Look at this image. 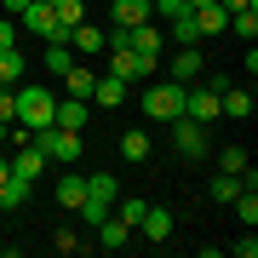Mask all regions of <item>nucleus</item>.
Returning a JSON list of instances; mask_svg holds the SVG:
<instances>
[{
	"label": "nucleus",
	"instance_id": "obj_12",
	"mask_svg": "<svg viewBox=\"0 0 258 258\" xmlns=\"http://www.w3.org/2000/svg\"><path fill=\"white\" fill-rule=\"evenodd\" d=\"M126 46H132V52H144V57H161L166 35L155 29V18H149V23H138V29H126Z\"/></svg>",
	"mask_w": 258,
	"mask_h": 258
},
{
	"label": "nucleus",
	"instance_id": "obj_9",
	"mask_svg": "<svg viewBox=\"0 0 258 258\" xmlns=\"http://www.w3.org/2000/svg\"><path fill=\"white\" fill-rule=\"evenodd\" d=\"M86 103H92V109H120V103H126V81H120V75H98Z\"/></svg>",
	"mask_w": 258,
	"mask_h": 258
},
{
	"label": "nucleus",
	"instance_id": "obj_14",
	"mask_svg": "<svg viewBox=\"0 0 258 258\" xmlns=\"http://www.w3.org/2000/svg\"><path fill=\"white\" fill-rule=\"evenodd\" d=\"M218 115H235V120H247V115H252V92L230 81V86L218 92Z\"/></svg>",
	"mask_w": 258,
	"mask_h": 258
},
{
	"label": "nucleus",
	"instance_id": "obj_2",
	"mask_svg": "<svg viewBox=\"0 0 258 258\" xmlns=\"http://www.w3.org/2000/svg\"><path fill=\"white\" fill-rule=\"evenodd\" d=\"M144 115L155 120V126L178 120V115H184V86H178V81H155V86L144 92Z\"/></svg>",
	"mask_w": 258,
	"mask_h": 258
},
{
	"label": "nucleus",
	"instance_id": "obj_31",
	"mask_svg": "<svg viewBox=\"0 0 258 258\" xmlns=\"http://www.w3.org/2000/svg\"><path fill=\"white\" fill-rule=\"evenodd\" d=\"M230 29H235L241 40H252L258 35V12H230Z\"/></svg>",
	"mask_w": 258,
	"mask_h": 258
},
{
	"label": "nucleus",
	"instance_id": "obj_1",
	"mask_svg": "<svg viewBox=\"0 0 258 258\" xmlns=\"http://www.w3.org/2000/svg\"><path fill=\"white\" fill-rule=\"evenodd\" d=\"M115 195H120V184H115L109 172H98V178H86V195H81V207H75V212H81V224H92V230H98V224L109 218V207H115Z\"/></svg>",
	"mask_w": 258,
	"mask_h": 258
},
{
	"label": "nucleus",
	"instance_id": "obj_24",
	"mask_svg": "<svg viewBox=\"0 0 258 258\" xmlns=\"http://www.w3.org/2000/svg\"><path fill=\"white\" fill-rule=\"evenodd\" d=\"M241 189H247V184H241L235 172H218V178H212V184H207V195H212V201H235Z\"/></svg>",
	"mask_w": 258,
	"mask_h": 258
},
{
	"label": "nucleus",
	"instance_id": "obj_3",
	"mask_svg": "<svg viewBox=\"0 0 258 258\" xmlns=\"http://www.w3.org/2000/svg\"><path fill=\"white\" fill-rule=\"evenodd\" d=\"M40 149L46 161H57V166H69V161H81V132H69V126H40L35 138H29Z\"/></svg>",
	"mask_w": 258,
	"mask_h": 258
},
{
	"label": "nucleus",
	"instance_id": "obj_11",
	"mask_svg": "<svg viewBox=\"0 0 258 258\" xmlns=\"http://www.w3.org/2000/svg\"><path fill=\"white\" fill-rule=\"evenodd\" d=\"M57 81H63V98H81V103H86V98H92V81H98V75L86 69L81 57H75V63H69L63 75H57Z\"/></svg>",
	"mask_w": 258,
	"mask_h": 258
},
{
	"label": "nucleus",
	"instance_id": "obj_39",
	"mask_svg": "<svg viewBox=\"0 0 258 258\" xmlns=\"http://www.w3.org/2000/svg\"><path fill=\"white\" fill-rule=\"evenodd\" d=\"M0 144H6V126H0Z\"/></svg>",
	"mask_w": 258,
	"mask_h": 258
},
{
	"label": "nucleus",
	"instance_id": "obj_15",
	"mask_svg": "<svg viewBox=\"0 0 258 258\" xmlns=\"http://www.w3.org/2000/svg\"><path fill=\"white\" fill-rule=\"evenodd\" d=\"M138 235H144V241H166V235H172V212H166V207H144Z\"/></svg>",
	"mask_w": 258,
	"mask_h": 258
},
{
	"label": "nucleus",
	"instance_id": "obj_17",
	"mask_svg": "<svg viewBox=\"0 0 258 258\" xmlns=\"http://www.w3.org/2000/svg\"><path fill=\"white\" fill-rule=\"evenodd\" d=\"M86 115H92V103H81V98H63V103H57V115H52V126H69V132H81V126H86Z\"/></svg>",
	"mask_w": 258,
	"mask_h": 258
},
{
	"label": "nucleus",
	"instance_id": "obj_25",
	"mask_svg": "<svg viewBox=\"0 0 258 258\" xmlns=\"http://www.w3.org/2000/svg\"><path fill=\"white\" fill-rule=\"evenodd\" d=\"M120 155H126V161H149V132H144V126H132L126 138H120Z\"/></svg>",
	"mask_w": 258,
	"mask_h": 258
},
{
	"label": "nucleus",
	"instance_id": "obj_23",
	"mask_svg": "<svg viewBox=\"0 0 258 258\" xmlns=\"http://www.w3.org/2000/svg\"><path fill=\"white\" fill-rule=\"evenodd\" d=\"M172 40H178V46H201V29H195V12H178V18H172Z\"/></svg>",
	"mask_w": 258,
	"mask_h": 258
},
{
	"label": "nucleus",
	"instance_id": "obj_13",
	"mask_svg": "<svg viewBox=\"0 0 258 258\" xmlns=\"http://www.w3.org/2000/svg\"><path fill=\"white\" fill-rule=\"evenodd\" d=\"M63 40H69V52H75V57H92V52H103V29H92V23H75Z\"/></svg>",
	"mask_w": 258,
	"mask_h": 258
},
{
	"label": "nucleus",
	"instance_id": "obj_5",
	"mask_svg": "<svg viewBox=\"0 0 258 258\" xmlns=\"http://www.w3.org/2000/svg\"><path fill=\"white\" fill-rule=\"evenodd\" d=\"M109 75H120V81H149V75H155V57H144V52H132L126 40H120V46H109Z\"/></svg>",
	"mask_w": 258,
	"mask_h": 258
},
{
	"label": "nucleus",
	"instance_id": "obj_7",
	"mask_svg": "<svg viewBox=\"0 0 258 258\" xmlns=\"http://www.w3.org/2000/svg\"><path fill=\"white\" fill-rule=\"evenodd\" d=\"M184 115L189 120H201V126H212V120H218V92H212V86H184Z\"/></svg>",
	"mask_w": 258,
	"mask_h": 258
},
{
	"label": "nucleus",
	"instance_id": "obj_37",
	"mask_svg": "<svg viewBox=\"0 0 258 258\" xmlns=\"http://www.w3.org/2000/svg\"><path fill=\"white\" fill-rule=\"evenodd\" d=\"M12 172V155H6V149H0V178H6Z\"/></svg>",
	"mask_w": 258,
	"mask_h": 258
},
{
	"label": "nucleus",
	"instance_id": "obj_33",
	"mask_svg": "<svg viewBox=\"0 0 258 258\" xmlns=\"http://www.w3.org/2000/svg\"><path fill=\"white\" fill-rule=\"evenodd\" d=\"M149 12H155V18H178V12H189L184 0H149Z\"/></svg>",
	"mask_w": 258,
	"mask_h": 258
},
{
	"label": "nucleus",
	"instance_id": "obj_18",
	"mask_svg": "<svg viewBox=\"0 0 258 258\" xmlns=\"http://www.w3.org/2000/svg\"><path fill=\"white\" fill-rule=\"evenodd\" d=\"M12 172H23V178H40V172H46V155H40L35 144H18V149H12Z\"/></svg>",
	"mask_w": 258,
	"mask_h": 258
},
{
	"label": "nucleus",
	"instance_id": "obj_35",
	"mask_svg": "<svg viewBox=\"0 0 258 258\" xmlns=\"http://www.w3.org/2000/svg\"><path fill=\"white\" fill-rule=\"evenodd\" d=\"M6 46H18V29H12L6 18H0V52H6Z\"/></svg>",
	"mask_w": 258,
	"mask_h": 258
},
{
	"label": "nucleus",
	"instance_id": "obj_29",
	"mask_svg": "<svg viewBox=\"0 0 258 258\" xmlns=\"http://www.w3.org/2000/svg\"><path fill=\"white\" fill-rule=\"evenodd\" d=\"M230 207H235V218H241V224H247V230H252V224H258V195H252V184H247V189H241V195H235V201H230Z\"/></svg>",
	"mask_w": 258,
	"mask_h": 258
},
{
	"label": "nucleus",
	"instance_id": "obj_32",
	"mask_svg": "<svg viewBox=\"0 0 258 258\" xmlns=\"http://www.w3.org/2000/svg\"><path fill=\"white\" fill-rule=\"evenodd\" d=\"M18 120V86H0V126Z\"/></svg>",
	"mask_w": 258,
	"mask_h": 258
},
{
	"label": "nucleus",
	"instance_id": "obj_8",
	"mask_svg": "<svg viewBox=\"0 0 258 258\" xmlns=\"http://www.w3.org/2000/svg\"><path fill=\"white\" fill-rule=\"evenodd\" d=\"M23 23L35 29L40 40H63V23H57V12H52V0H29V6H23Z\"/></svg>",
	"mask_w": 258,
	"mask_h": 258
},
{
	"label": "nucleus",
	"instance_id": "obj_26",
	"mask_svg": "<svg viewBox=\"0 0 258 258\" xmlns=\"http://www.w3.org/2000/svg\"><path fill=\"white\" fill-rule=\"evenodd\" d=\"M218 172H235L241 178V172H247V149H241V144H224L218 149Z\"/></svg>",
	"mask_w": 258,
	"mask_h": 258
},
{
	"label": "nucleus",
	"instance_id": "obj_6",
	"mask_svg": "<svg viewBox=\"0 0 258 258\" xmlns=\"http://www.w3.org/2000/svg\"><path fill=\"white\" fill-rule=\"evenodd\" d=\"M166 132H172V149H178V155H184V161L207 155V126H201V120L178 115V120H166Z\"/></svg>",
	"mask_w": 258,
	"mask_h": 258
},
{
	"label": "nucleus",
	"instance_id": "obj_16",
	"mask_svg": "<svg viewBox=\"0 0 258 258\" xmlns=\"http://www.w3.org/2000/svg\"><path fill=\"white\" fill-rule=\"evenodd\" d=\"M115 29H138V23H149L155 12H149V0H115Z\"/></svg>",
	"mask_w": 258,
	"mask_h": 258
},
{
	"label": "nucleus",
	"instance_id": "obj_38",
	"mask_svg": "<svg viewBox=\"0 0 258 258\" xmlns=\"http://www.w3.org/2000/svg\"><path fill=\"white\" fill-rule=\"evenodd\" d=\"M23 6H29V0H6V12H23Z\"/></svg>",
	"mask_w": 258,
	"mask_h": 258
},
{
	"label": "nucleus",
	"instance_id": "obj_30",
	"mask_svg": "<svg viewBox=\"0 0 258 258\" xmlns=\"http://www.w3.org/2000/svg\"><path fill=\"white\" fill-rule=\"evenodd\" d=\"M18 75H23V57H18V46H6L0 52V86H18Z\"/></svg>",
	"mask_w": 258,
	"mask_h": 258
},
{
	"label": "nucleus",
	"instance_id": "obj_4",
	"mask_svg": "<svg viewBox=\"0 0 258 258\" xmlns=\"http://www.w3.org/2000/svg\"><path fill=\"white\" fill-rule=\"evenodd\" d=\"M52 115H57V98L46 92V86H18V120H23L29 132L52 126Z\"/></svg>",
	"mask_w": 258,
	"mask_h": 258
},
{
	"label": "nucleus",
	"instance_id": "obj_36",
	"mask_svg": "<svg viewBox=\"0 0 258 258\" xmlns=\"http://www.w3.org/2000/svg\"><path fill=\"white\" fill-rule=\"evenodd\" d=\"M224 12H258V0H218Z\"/></svg>",
	"mask_w": 258,
	"mask_h": 258
},
{
	"label": "nucleus",
	"instance_id": "obj_10",
	"mask_svg": "<svg viewBox=\"0 0 258 258\" xmlns=\"http://www.w3.org/2000/svg\"><path fill=\"white\" fill-rule=\"evenodd\" d=\"M29 195H35V178H23V172H6V178H0V212H18Z\"/></svg>",
	"mask_w": 258,
	"mask_h": 258
},
{
	"label": "nucleus",
	"instance_id": "obj_27",
	"mask_svg": "<svg viewBox=\"0 0 258 258\" xmlns=\"http://www.w3.org/2000/svg\"><path fill=\"white\" fill-rule=\"evenodd\" d=\"M52 12H57V23H63V35H69L75 23H86V6H81V0H52Z\"/></svg>",
	"mask_w": 258,
	"mask_h": 258
},
{
	"label": "nucleus",
	"instance_id": "obj_22",
	"mask_svg": "<svg viewBox=\"0 0 258 258\" xmlns=\"http://www.w3.org/2000/svg\"><path fill=\"white\" fill-rule=\"evenodd\" d=\"M81 195H86V178H81V172H63V178H57V201H63L69 212L81 207Z\"/></svg>",
	"mask_w": 258,
	"mask_h": 258
},
{
	"label": "nucleus",
	"instance_id": "obj_19",
	"mask_svg": "<svg viewBox=\"0 0 258 258\" xmlns=\"http://www.w3.org/2000/svg\"><path fill=\"white\" fill-rule=\"evenodd\" d=\"M195 75H201V46H178V57H172V81L189 86Z\"/></svg>",
	"mask_w": 258,
	"mask_h": 258
},
{
	"label": "nucleus",
	"instance_id": "obj_28",
	"mask_svg": "<svg viewBox=\"0 0 258 258\" xmlns=\"http://www.w3.org/2000/svg\"><path fill=\"white\" fill-rule=\"evenodd\" d=\"M69 63H75V52H69V40H46V69H52V75H63Z\"/></svg>",
	"mask_w": 258,
	"mask_h": 258
},
{
	"label": "nucleus",
	"instance_id": "obj_20",
	"mask_svg": "<svg viewBox=\"0 0 258 258\" xmlns=\"http://www.w3.org/2000/svg\"><path fill=\"white\" fill-rule=\"evenodd\" d=\"M195 29H201V40H207V35H224V29H230V12L212 0V6H201V12H195Z\"/></svg>",
	"mask_w": 258,
	"mask_h": 258
},
{
	"label": "nucleus",
	"instance_id": "obj_34",
	"mask_svg": "<svg viewBox=\"0 0 258 258\" xmlns=\"http://www.w3.org/2000/svg\"><path fill=\"white\" fill-rule=\"evenodd\" d=\"M230 252H235V258H258V241H252V230H247V235H241V241H235V247H230Z\"/></svg>",
	"mask_w": 258,
	"mask_h": 258
},
{
	"label": "nucleus",
	"instance_id": "obj_21",
	"mask_svg": "<svg viewBox=\"0 0 258 258\" xmlns=\"http://www.w3.org/2000/svg\"><path fill=\"white\" fill-rule=\"evenodd\" d=\"M98 241H103V247H109V252H115V247H126V241H132V224H120L115 212H109V218L98 224Z\"/></svg>",
	"mask_w": 258,
	"mask_h": 258
}]
</instances>
